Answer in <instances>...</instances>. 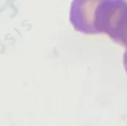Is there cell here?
Here are the masks:
<instances>
[]
</instances>
